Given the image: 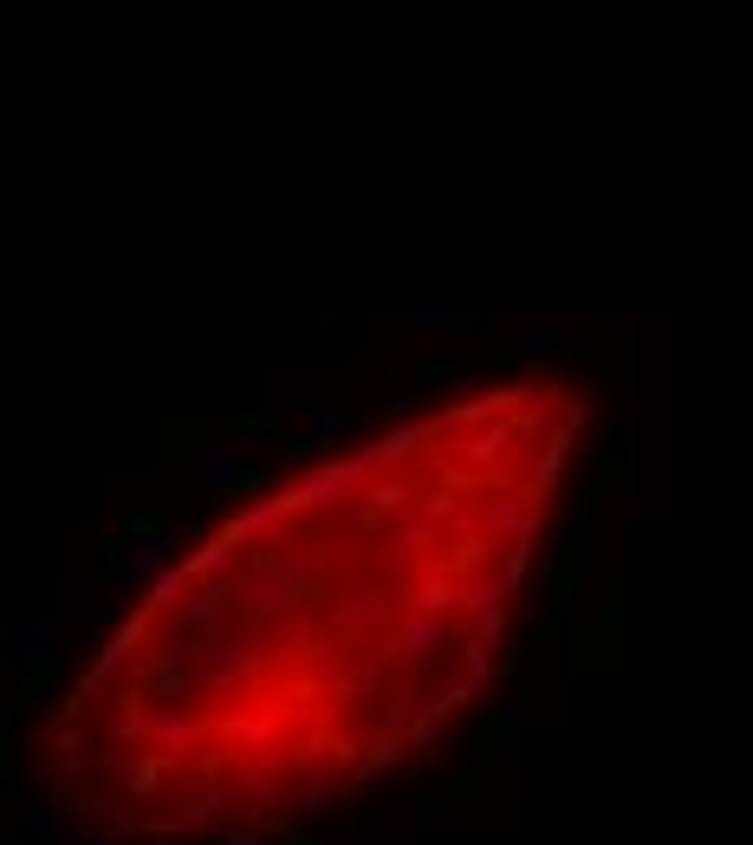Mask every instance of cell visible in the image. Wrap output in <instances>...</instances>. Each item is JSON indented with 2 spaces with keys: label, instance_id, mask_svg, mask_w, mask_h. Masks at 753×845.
<instances>
[{
  "label": "cell",
  "instance_id": "obj_1",
  "mask_svg": "<svg viewBox=\"0 0 753 845\" xmlns=\"http://www.w3.org/2000/svg\"><path fill=\"white\" fill-rule=\"evenodd\" d=\"M578 572H585V553H578V547L546 572V592H552V605H558V612H572V599H578Z\"/></svg>",
  "mask_w": 753,
  "mask_h": 845
},
{
  "label": "cell",
  "instance_id": "obj_2",
  "mask_svg": "<svg viewBox=\"0 0 753 845\" xmlns=\"http://www.w3.org/2000/svg\"><path fill=\"white\" fill-rule=\"evenodd\" d=\"M261 489H267V469H254V462L228 475V494H234V501H254V494H261Z\"/></svg>",
  "mask_w": 753,
  "mask_h": 845
},
{
  "label": "cell",
  "instance_id": "obj_3",
  "mask_svg": "<svg viewBox=\"0 0 753 845\" xmlns=\"http://www.w3.org/2000/svg\"><path fill=\"white\" fill-rule=\"evenodd\" d=\"M46 683H53V657H46V650H33V657H26V670H20V690H46Z\"/></svg>",
  "mask_w": 753,
  "mask_h": 845
},
{
  "label": "cell",
  "instance_id": "obj_4",
  "mask_svg": "<svg viewBox=\"0 0 753 845\" xmlns=\"http://www.w3.org/2000/svg\"><path fill=\"white\" fill-rule=\"evenodd\" d=\"M156 534H163V520H150V514H143V520H131V540H156Z\"/></svg>",
  "mask_w": 753,
  "mask_h": 845
},
{
  "label": "cell",
  "instance_id": "obj_5",
  "mask_svg": "<svg viewBox=\"0 0 753 845\" xmlns=\"http://www.w3.org/2000/svg\"><path fill=\"white\" fill-rule=\"evenodd\" d=\"M234 429H274V417L267 410H247V417H234Z\"/></svg>",
  "mask_w": 753,
  "mask_h": 845
}]
</instances>
